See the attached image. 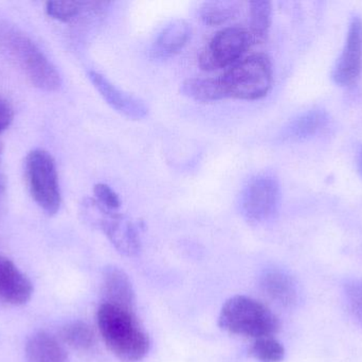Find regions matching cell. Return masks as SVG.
I'll return each mask as SVG.
<instances>
[{
	"label": "cell",
	"mask_w": 362,
	"mask_h": 362,
	"mask_svg": "<svg viewBox=\"0 0 362 362\" xmlns=\"http://www.w3.org/2000/svg\"><path fill=\"white\" fill-rule=\"evenodd\" d=\"M97 323L106 348L119 361L138 362L148 356L150 337L133 310L102 303L98 308Z\"/></svg>",
	"instance_id": "obj_1"
},
{
	"label": "cell",
	"mask_w": 362,
	"mask_h": 362,
	"mask_svg": "<svg viewBox=\"0 0 362 362\" xmlns=\"http://www.w3.org/2000/svg\"><path fill=\"white\" fill-rule=\"evenodd\" d=\"M218 327L231 335L255 340L274 337L281 324L278 317L265 304L246 295H235L221 307Z\"/></svg>",
	"instance_id": "obj_2"
},
{
	"label": "cell",
	"mask_w": 362,
	"mask_h": 362,
	"mask_svg": "<svg viewBox=\"0 0 362 362\" xmlns=\"http://www.w3.org/2000/svg\"><path fill=\"white\" fill-rule=\"evenodd\" d=\"M0 43L36 87L47 91L59 89L62 80L57 67L31 38L15 28L4 26L0 27Z\"/></svg>",
	"instance_id": "obj_3"
},
{
	"label": "cell",
	"mask_w": 362,
	"mask_h": 362,
	"mask_svg": "<svg viewBox=\"0 0 362 362\" xmlns=\"http://www.w3.org/2000/svg\"><path fill=\"white\" fill-rule=\"evenodd\" d=\"M227 98L257 100L267 96L272 86L274 72L265 55H253L234 64L221 77Z\"/></svg>",
	"instance_id": "obj_4"
},
{
	"label": "cell",
	"mask_w": 362,
	"mask_h": 362,
	"mask_svg": "<svg viewBox=\"0 0 362 362\" xmlns=\"http://www.w3.org/2000/svg\"><path fill=\"white\" fill-rule=\"evenodd\" d=\"M25 176L34 201L46 214H57L62 197L53 157L42 149L31 151L25 157Z\"/></svg>",
	"instance_id": "obj_5"
},
{
	"label": "cell",
	"mask_w": 362,
	"mask_h": 362,
	"mask_svg": "<svg viewBox=\"0 0 362 362\" xmlns=\"http://www.w3.org/2000/svg\"><path fill=\"white\" fill-rule=\"evenodd\" d=\"M250 42V33L242 28L229 27L221 30L200 53L198 60L200 68L212 72L238 63Z\"/></svg>",
	"instance_id": "obj_6"
},
{
	"label": "cell",
	"mask_w": 362,
	"mask_h": 362,
	"mask_svg": "<svg viewBox=\"0 0 362 362\" xmlns=\"http://www.w3.org/2000/svg\"><path fill=\"white\" fill-rule=\"evenodd\" d=\"M280 199L278 181L270 176H259L251 181L243 191L240 210L249 223L259 225L276 214Z\"/></svg>",
	"instance_id": "obj_7"
},
{
	"label": "cell",
	"mask_w": 362,
	"mask_h": 362,
	"mask_svg": "<svg viewBox=\"0 0 362 362\" xmlns=\"http://www.w3.org/2000/svg\"><path fill=\"white\" fill-rule=\"evenodd\" d=\"M362 69V19L354 16L349 26L348 36L341 55L333 70L336 84L348 86L356 82Z\"/></svg>",
	"instance_id": "obj_8"
},
{
	"label": "cell",
	"mask_w": 362,
	"mask_h": 362,
	"mask_svg": "<svg viewBox=\"0 0 362 362\" xmlns=\"http://www.w3.org/2000/svg\"><path fill=\"white\" fill-rule=\"evenodd\" d=\"M89 80L93 83L100 95L117 112L134 120L144 118L148 115L146 104L139 98L121 91L108 81L103 74L95 70H89Z\"/></svg>",
	"instance_id": "obj_9"
},
{
	"label": "cell",
	"mask_w": 362,
	"mask_h": 362,
	"mask_svg": "<svg viewBox=\"0 0 362 362\" xmlns=\"http://www.w3.org/2000/svg\"><path fill=\"white\" fill-rule=\"evenodd\" d=\"M100 229L107 236L117 251L127 257H134L141 250L139 232L131 219L117 212L110 213L100 223Z\"/></svg>",
	"instance_id": "obj_10"
},
{
	"label": "cell",
	"mask_w": 362,
	"mask_h": 362,
	"mask_svg": "<svg viewBox=\"0 0 362 362\" xmlns=\"http://www.w3.org/2000/svg\"><path fill=\"white\" fill-rule=\"evenodd\" d=\"M33 295V285L27 276L6 257L0 256V299L11 305L28 303Z\"/></svg>",
	"instance_id": "obj_11"
},
{
	"label": "cell",
	"mask_w": 362,
	"mask_h": 362,
	"mask_svg": "<svg viewBox=\"0 0 362 362\" xmlns=\"http://www.w3.org/2000/svg\"><path fill=\"white\" fill-rule=\"evenodd\" d=\"M102 297V303L135 312L136 295L133 284L129 276L120 268L110 266L104 270Z\"/></svg>",
	"instance_id": "obj_12"
},
{
	"label": "cell",
	"mask_w": 362,
	"mask_h": 362,
	"mask_svg": "<svg viewBox=\"0 0 362 362\" xmlns=\"http://www.w3.org/2000/svg\"><path fill=\"white\" fill-rule=\"evenodd\" d=\"M259 288L268 299L283 307H293L299 299L295 280L282 270H266L259 278Z\"/></svg>",
	"instance_id": "obj_13"
},
{
	"label": "cell",
	"mask_w": 362,
	"mask_h": 362,
	"mask_svg": "<svg viewBox=\"0 0 362 362\" xmlns=\"http://www.w3.org/2000/svg\"><path fill=\"white\" fill-rule=\"evenodd\" d=\"M25 362H70L61 340L46 332H37L28 339Z\"/></svg>",
	"instance_id": "obj_14"
},
{
	"label": "cell",
	"mask_w": 362,
	"mask_h": 362,
	"mask_svg": "<svg viewBox=\"0 0 362 362\" xmlns=\"http://www.w3.org/2000/svg\"><path fill=\"white\" fill-rule=\"evenodd\" d=\"M191 36V27L183 19L171 21L153 45L152 57L155 59H169L174 57L187 45Z\"/></svg>",
	"instance_id": "obj_15"
},
{
	"label": "cell",
	"mask_w": 362,
	"mask_h": 362,
	"mask_svg": "<svg viewBox=\"0 0 362 362\" xmlns=\"http://www.w3.org/2000/svg\"><path fill=\"white\" fill-rule=\"evenodd\" d=\"M180 93L189 99L204 103L227 98L221 77L216 79H187L181 84Z\"/></svg>",
	"instance_id": "obj_16"
},
{
	"label": "cell",
	"mask_w": 362,
	"mask_h": 362,
	"mask_svg": "<svg viewBox=\"0 0 362 362\" xmlns=\"http://www.w3.org/2000/svg\"><path fill=\"white\" fill-rule=\"evenodd\" d=\"M62 344L78 352H91L97 346V337L90 325L84 321H72L62 327L59 331Z\"/></svg>",
	"instance_id": "obj_17"
},
{
	"label": "cell",
	"mask_w": 362,
	"mask_h": 362,
	"mask_svg": "<svg viewBox=\"0 0 362 362\" xmlns=\"http://www.w3.org/2000/svg\"><path fill=\"white\" fill-rule=\"evenodd\" d=\"M327 115L320 110L310 111L291 121L283 132V137L301 140L312 137L327 125Z\"/></svg>",
	"instance_id": "obj_18"
},
{
	"label": "cell",
	"mask_w": 362,
	"mask_h": 362,
	"mask_svg": "<svg viewBox=\"0 0 362 362\" xmlns=\"http://www.w3.org/2000/svg\"><path fill=\"white\" fill-rule=\"evenodd\" d=\"M240 10V4L232 0H212L202 4L199 15L206 25L221 26L233 18Z\"/></svg>",
	"instance_id": "obj_19"
},
{
	"label": "cell",
	"mask_w": 362,
	"mask_h": 362,
	"mask_svg": "<svg viewBox=\"0 0 362 362\" xmlns=\"http://www.w3.org/2000/svg\"><path fill=\"white\" fill-rule=\"evenodd\" d=\"M272 16V2L268 0H253L250 2L251 40L262 43L267 38Z\"/></svg>",
	"instance_id": "obj_20"
},
{
	"label": "cell",
	"mask_w": 362,
	"mask_h": 362,
	"mask_svg": "<svg viewBox=\"0 0 362 362\" xmlns=\"http://www.w3.org/2000/svg\"><path fill=\"white\" fill-rule=\"evenodd\" d=\"M249 354L259 362H281L285 358V349L276 338L263 337L255 340Z\"/></svg>",
	"instance_id": "obj_21"
},
{
	"label": "cell",
	"mask_w": 362,
	"mask_h": 362,
	"mask_svg": "<svg viewBox=\"0 0 362 362\" xmlns=\"http://www.w3.org/2000/svg\"><path fill=\"white\" fill-rule=\"evenodd\" d=\"M344 297L353 318L362 327V281H348L344 285Z\"/></svg>",
	"instance_id": "obj_22"
},
{
	"label": "cell",
	"mask_w": 362,
	"mask_h": 362,
	"mask_svg": "<svg viewBox=\"0 0 362 362\" xmlns=\"http://www.w3.org/2000/svg\"><path fill=\"white\" fill-rule=\"evenodd\" d=\"M84 4V2L78 1H48L46 12L57 21H69L80 14Z\"/></svg>",
	"instance_id": "obj_23"
},
{
	"label": "cell",
	"mask_w": 362,
	"mask_h": 362,
	"mask_svg": "<svg viewBox=\"0 0 362 362\" xmlns=\"http://www.w3.org/2000/svg\"><path fill=\"white\" fill-rule=\"evenodd\" d=\"M95 200L107 210L116 212L121 206L120 198L108 185L99 183L93 187Z\"/></svg>",
	"instance_id": "obj_24"
},
{
	"label": "cell",
	"mask_w": 362,
	"mask_h": 362,
	"mask_svg": "<svg viewBox=\"0 0 362 362\" xmlns=\"http://www.w3.org/2000/svg\"><path fill=\"white\" fill-rule=\"evenodd\" d=\"M13 120V108L8 101L0 98V133L10 127Z\"/></svg>",
	"instance_id": "obj_25"
},
{
	"label": "cell",
	"mask_w": 362,
	"mask_h": 362,
	"mask_svg": "<svg viewBox=\"0 0 362 362\" xmlns=\"http://www.w3.org/2000/svg\"><path fill=\"white\" fill-rule=\"evenodd\" d=\"M358 169L362 176V148L358 152Z\"/></svg>",
	"instance_id": "obj_26"
},
{
	"label": "cell",
	"mask_w": 362,
	"mask_h": 362,
	"mask_svg": "<svg viewBox=\"0 0 362 362\" xmlns=\"http://www.w3.org/2000/svg\"><path fill=\"white\" fill-rule=\"evenodd\" d=\"M2 187H4V180H2L1 176H0V193H1Z\"/></svg>",
	"instance_id": "obj_27"
}]
</instances>
